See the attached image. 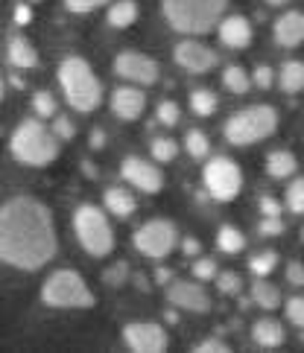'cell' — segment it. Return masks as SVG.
<instances>
[{"label":"cell","mask_w":304,"mask_h":353,"mask_svg":"<svg viewBox=\"0 0 304 353\" xmlns=\"http://www.w3.org/2000/svg\"><path fill=\"white\" fill-rule=\"evenodd\" d=\"M59 236L53 210L32 196H15L0 205V263L21 272H38L56 257Z\"/></svg>","instance_id":"1"},{"label":"cell","mask_w":304,"mask_h":353,"mask_svg":"<svg viewBox=\"0 0 304 353\" xmlns=\"http://www.w3.org/2000/svg\"><path fill=\"white\" fill-rule=\"evenodd\" d=\"M155 117L164 129H170V125H175L182 120V108H179V103H173V99H161L158 108H155Z\"/></svg>","instance_id":"32"},{"label":"cell","mask_w":304,"mask_h":353,"mask_svg":"<svg viewBox=\"0 0 304 353\" xmlns=\"http://www.w3.org/2000/svg\"><path fill=\"white\" fill-rule=\"evenodd\" d=\"M251 339H255L258 347H266V350H275L287 342V330L281 327V321L275 319H260L251 324Z\"/></svg>","instance_id":"19"},{"label":"cell","mask_w":304,"mask_h":353,"mask_svg":"<svg viewBox=\"0 0 304 353\" xmlns=\"http://www.w3.org/2000/svg\"><path fill=\"white\" fill-rule=\"evenodd\" d=\"M275 82L278 88H281L284 94L289 97H296L304 91V61H296V59H289L281 65V70L275 73Z\"/></svg>","instance_id":"21"},{"label":"cell","mask_w":304,"mask_h":353,"mask_svg":"<svg viewBox=\"0 0 304 353\" xmlns=\"http://www.w3.org/2000/svg\"><path fill=\"white\" fill-rule=\"evenodd\" d=\"M287 281L293 283V286H304V266H301L298 260L287 263Z\"/></svg>","instance_id":"44"},{"label":"cell","mask_w":304,"mask_h":353,"mask_svg":"<svg viewBox=\"0 0 304 353\" xmlns=\"http://www.w3.org/2000/svg\"><path fill=\"white\" fill-rule=\"evenodd\" d=\"M15 21L18 23H27L30 21V6H15Z\"/></svg>","instance_id":"47"},{"label":"cell","mask_w":304,"mask_h":353,"mask_svg":"<svg viewBox=\"0 0 304 353\" xmlns=\"http://www.w3.org/2000/svg\"><path fill=\"white\" fill-rule=\"evenodd\" d=\"M217 248L222 251V254H240V251L246 248L243 231L234 228V225H222V228L217 231Z\"/></svg>","instance_id":"26"},{"label":"cell","mask_w":304,"mask_h":353,"mask_svg":"<svg viewBox=\"0 0 304 353\" xmlns=\"http://www.w3.org/2000/svg\"><path fill=\"white\" fill-rule=\"evenodd\" d=\"M296 170H298V161L289 149H275V152L266 155V175L275 181H284L289 175H296Z\"/></svg>","instance_id":"22"},{"label":"cell","mask_w":304,"mask_h":353,"mask_svg":"<svg viewBox=\"0 0 304 353\" xmlns=\"http://www.w3.org/2000/svg\"><path fill=\"white\" fill-rule=\"evenodd\" d=\"M103 205H106V210L111 213V216L126 219L137 210V199L126 190V187H108V190L103 193Z\"/></svg>","instance_id":"20"},{"label":"cell","mask_w":304,"mask_h":353,"mask_svg":"<svg viewBox=\"0 0 304 353\" xmlns=\"http://www.w3.org/2000/svg\"><path fill=\"white\" fill-rule=\"evenodd\" d=\"M213 281H217V289L222 295H240V289H243V281H240V274L237 272H217V277H213Z\"/></svg>","instance_id":"33"},{"label":"cell","mask_w":304,"mask_h":353,"mask_svg":"<svg viewBox=\"0 0 304 353\" xmlns=\"http://www.w3.org/2000/svg\"><path fill=\"white\" fill-rule=\"evenodd\" d=\"M106 283L108 286H123L126 283V277H129V263H117V266H111V269H106Z\"/></svg>","instance_id":"40"},{"label":"cell","mask_w":304,"mask_h":353,"mask_svg":"<svg viewBox=\"0 0 304 353\" xmlns=\"http://www.w3.org/2000/svg\"><path fill=\"white\" fill-rule=\"evenodd\" d=\"M6 59L15 70H32L38 65V50L32 47L30 39H23V35H12L6 44Z\"/></svg>","instance_id":"18"},{"label":"cell","mask_w":304,"mask_h":353,"mask_svg":"<svg viewBox=\"0 0 304 353\" xmlns=\"http://www.w3.org/2000/svg\"><path fill=\"white\" fill-rule=\"evenodd\" d=\"M217 108H220V99L213 91H208V88H196V91L190 94V111H193L196 117H211Z\"/></svg>","instance_id":"27"},{"label":"cell","mask_w":304,"mask_h":353,"mask_svg":"<svg viewBox=\"0 0 304 353\" xmlns=\"http://www.w3.org/2000/svg\"><path fill=\"white\" fill-rule=\"evenodd\" d=\"M173 61H175V65H179L182 70L202 77V73H208V70H213V68L220 65V56L213 53L208 44L193 41V39H184V41L175 44V50H173Z\"/></svg>","instance_id":"12"},{"label":"cell","mask_w":304,"mask_h":353,"mask_svg":"<svg viewBox=\"0 0 304 353\" xmlns=\"http://www.w3.org/2000/svg\"><path fill=\"white\" fill-rule=\"evenodd\" d=\"M202 184L211 199L217 201H231L243 190V170L237 167L231 158L225 155H213L211 161H205V170H202Z\"/></svg>","instance_id":"8"},{"label":"cell","mask_w":304,"mask_h":353,"mask_svg":"<svg viewBox=\"0 0 304 353\" xmlns=\"http://www.w3.org/2000/svg\"><path fill=\"white\" fill-rule=\"evenodd\" d=\"M228 0H161V15L167 27L182 35H202L220 27Z\"/></svg>","instance_id":"3"},{"label":"cell","mask_w":304,"mask_h":353,"mask_svg":"<svg viewBox=\"0 0 304 353\" xmlns=\"http://www.w3.org/2000/svg\"><path fill=\"white\" fill-rule=\"evenodd\" d=\"M266 3H269V6H287L289 0H266Z\"/></svg>","instance_id":"49"},{"label":"cell","mask_w":304,"mask_h":353,"mask_svg":"<svg viewBox=\"0 0 304 353\" xmlns=\"http://www.w3.org/2000/svg\"><path fill=\"white\" fill-rule=\"evenodd\" d=\"M9 152L23 167H47L59 158V137L41 120H21L9 137Z\"/></svg>","instance_id":"4"},{"label":"cell","mask_w":304,"mask_h":353,"mask_svg":"<svg viewBox=\"0 0 304 353\" xmlns=\"http://www.w3.org/2000/svg\"><path fill=\"white\" fill-rule=\"evenodd\" d=\"M32 108H35L38 117H56V99H53V94L38 91L32 97Z\"/></svg>","instance_id":"35"},{"label":"cell","mask_w":304,"mask_h":353,"mask_svg":"<svg viewBox=\"0 0 304 353\" xmlns=\"http://www.w3.org/2000/svg\"><path fill=\"white\" fill-rule=\"evenodd\" d=\"M199 239H193V236H187V239H182V251H184V254L187 257H196L199 254Z\"/></svg>","instance_id":"45"},{"label":"cell","mask_w":304,"mask_h":353,"mask_svg":"<svg viewBox=\"0 0 304 353\" xmlns=\"http://www.w3.org/2000/svg\"><path fill=\"white\" fill-rule=\"evenodd\" d=\"M149 152H152V161L155 163H173L179 158V143H175L173 137H155L149 146Z\"/></svg>","instance_id":"29"},{"label":"cell","mask_w":304,"mask_h":353,"mask_svg":"<svg viewBox=\"0 0 304 353\" xmlns=\"http://www.w3.org/2000/svg\"><path fill=\"white\" fill-rule=\"evenodd\" d=\"M251 304H258L260 310H278L281 307V292L269 281H255V286H251Z\"/></svg>","instance_id":"25"},{"label":"cell","mask_w":304,"mask_h":353,"mask_svg":"<svg viewBox=\"0 0 304 353\" xmlns=\"http://www.w3.org/2000/svg\"><path fill=\"white\" fill-rule=\"evenodd\" d=\"M30 3H41V0H30Z\"/></svg>","instance_id":"51"},{"label":"cell","mask_w":304,"mask_h":353,"mask_svg":"<svg viewBox=\"0 0 304 353\" xmlns=\"http://www.w3.org/2000/svg\"><path fill=\"white\" fill-rule=\"evenodd\" d=\"M106 18H108V23H111L114 30L132 27V23L137 21V3H135V0H117V3L108 6Z\"/></svg>","instance_id":"23"},{"label":"cell","mask_w":304,"mask_h":353,"mask_svg":"<svg viewBox=\"0 0 304 353\" xmlns=\"http://www.w3.org/2000/svg\"><path fill=\"white\" fill-rule=\"evenodd\" d=\"M59 88L65 103L79 111V114H91L103 105V82L97 79V73L82 56H65L59 65Z\"/></svg>","instance_id":"2"},{"label":"cell","mask_w":304,"mask_h":353,"mask_svg":"<svg viewBox=\"0 0 304 353\" xmlns=\"http://www.w3.org/2000/svg\"><path fill=\"white\" fill-rule=\"evenodd\" d=\"M284 315H287L289 324H296V327H301V330H304V295L289 298L284 304Z\"/></svg>","instance_id":"34"},{"label":"cell","mask_w":304,"mask_h":353,"mask_svg":"<svg viewBox=\"0 0 304 353\" xmlns=\"http://www.w3.org/2000/svg\"><path fill=\"white\" fill-rule=\"evenodd\" d=\"M6 97V82H3V77H0V99Z\"/></svg>","instance_id":"50"},{"label":"cell","mask_w":304,"mask_h":353,"mask_svg":"<svg viewBox=\"0 0 304 353\" xmlns=\"http://www.w3.org/2000/svg\"><path fill=\"white\" fill-rule=\"evenodd\" d=\"M132 245L137 254H144L149 260H164L179 245V231H175V225L170 219H149L132 234Z\"/></svg>","instance_id":"9"},{"label":"cell","mask_w":304,"mask_h":353,"mask_svg":"<svg viewBox=\"0 0 304 353\" xmlns=\"http://www.w3.org/2000/svg\"><path fill=\"white\" fill-rule=\"evenodd\" d=\"M258 231L263 236H281L287 231V225L281 222V216H263V222H258Z\"/></svg>","instance_id":"39"},{"label":"cell","mask_w":304,"mask_h":353,"mask_svg":"<svg viewBox=\"0 0 304 353\" xmlns=\"http://www.w3.org/2000/svg\"><path fill=\"white\" fill-rule=\"evenodd\" d=\"M155 281H158V283H170V272H167V269H158V272H155Z\"/></svg>","instance_id":"48"},{"label":"cell","mask_w":304,"mask_h":353,"mask_svg":"<svg viewBox=\"0 0 304 353\" xmlns=\"http://www.w3.org/2000/svg\"><path fill=\"white\" fill-rule=\"evenodd\" d=\"M260 213L263 216H281V201H278L275 196H260Z\"/></svg>","instance_id":"43"},{"label":"cell","mask_w":304,"mask_h":353,"mask_svg":"<svg viewBox=\"0 0 304 353\" xmlns=\"http://www.w3.org/2000/svg\"><path fill=\"white\" fill-rule=\"evenodd\" d=\"M275 266H278V254H275V251H260V254H255L249 260V272L255 277H266Z\"/></svg>","instance_id":"31"},{"label":"cell","mask_w":304,"mask_h":353,"mask_svg":"<svg viewBox=\"0 0 304 353\" xmlns=\"http://www.w3.org/2000/svg\"><path fill=\"white\" fill-rule=\"evenodd\" d=\"M217 35H220V44L228 50H246L251 44V39H255L251 23L243 15H225L217 27Z\"/></svg>","instance_id":"17"},{"label":"cell","mask_w":304,"mask_h":353,"mask_svg":"<svg viewBox=\"0 0 304 353\" xmlns=\"http://www.w3.org/2000/svg\"><path fill=\"white\" fill-rule=\"evenodd\" d=\"M111 70L117 73L120 79L126 82H135V85H155L158 77H161V68H158V61L146 56V53H137V50H123V53L114 56L111 61Z\"/></svg>","instance_id":"10"},{"label":"cell","mask_w":304,"mask_h":353,"mask_svg":"<svg viewBox=\"0 0 304 353\" xmlns=\"http://www.w3.org/2000/svg\"><path fill=\"white\" fill-rule=\"evenodd\" d=\"M222 88L228 94H249L251 91V73H246V68L240 65H228L222 70Z\"/></svg>","instance_id":"24"},{"label":"cell","mask_w":304,"mask_h":353,"mask_svg":"<svg viewBox=\"0 0 304 353\" xmlns=\"http://www.w3.org/2000/svg\"><path fill=\"white\" fill-rule=\"evenodd\" d=\"M272 39L278 47L296 50L304 44V12H284L272 23Z\"/></svg>","instance_id":"16"},{"label":"cell","mask_w":304,"mask_h":353,"mask_svg":"<svg viewBox=\"0 0 304 353\" xmlns=\"http://www.w3.org/2000/svg\"><path fill=\"white\" fill-rule=\"evenodd\" d=\"M193 277L196 281H213V277H217V263L211 257H199L193 263Z\"/></svg>","instance_id":"37"},{"label":"cell","mask_w":304,"mask_h":353,"mask_svg":"<svg viewBox=\"0 0 304 353\" xmlns=\"http://www.w3.org/2000/svg\"><path fill=\"white\" fill-rule=\"evenodd\" d=\"M120 175H123L126 184H132L135 190H141V193H158L161 187H164L161 170H158L152 161H144V158H137V155L123 158Z\"/></svg>","instance_id":"13"},{"label":"cell","mask_w":304,"mask_h":353,"mask_svg":"<svg viewBox=\"0 0 304 353\" xmlns=\"http://www.w3.org/2000/svg\"><path fill=\"white\" fill-rule=\"evenodd\" d=\"M193 350L196 353H228L231 347H228L225 342H220V339H205V342H199Z\"/></svg>","instance_id":"42"},{"label":"cell","mask_w":304,"mask_h":353,"mask_svg":"<svg viewBox=\"0 0 304 353\" xmlns=\"http://www.w3.org/2000/svg\"><path fill=\"white\" fill-rule=\"evenodd\" d=\"M111 0H65L68 12H73V15H88V12H94L99 6H108Z\"/></svg>","instance_id":"36"},{"label":"cell","mask_w":304,"mask_h":353,"mask_svg":"<svg viewBox=\"0 0 304 353\" xmlns=\"http://www.w3.org/2000/svg\"><path fill=\"white\" fill-rule=\"evenodd\" d=\"M103 143H106L103 129H94V132H91V149H103Z\"/></svg>","instance_id":"46"},{"label":"cell","mask_w":304,"mask_h":353,"mask_svg":"<svg viewBox=\"0 0 304 353\" xmlns=\"http://www.w3.org/2000/svg\"><path fill=\"white\" fill-rule=\"evenodd\" d=\"M167 301L175 310H184V312H208L211 310V295L193 281H173L167 286Z\"/></svg>","instance_id":"14"},{"label":"cell","mask_w":304,"mask_h":353,"mask_svg":"<svg viewBox=\"0 0 304 353\" xmlns=\"http://www.w3.org/2000/svg\"><path fill=\"white\" fill-rule=\"evenodd\" d=\"M184 149H187V155H190V158L205 161V158L211 155V141H208V134H205V132H199V129L187 132V134H184Z\"/></svg>","instance_id":"28"},{"label":"cell","mask_w":304,"mask_h":353,"mask_svg":"<svg viewBox=\"0 0 304 353\" xmlns=\"http://www.w3.org/2000/svg\"><path fill=\"white\" fill-rule=\"evenodd\" d=\"M41 301L53 310H91L97 298L85 277L73 269H59L41 283Z\"/></svg>","instance_id":"5"},{"label":"cell","mask_w":304,"mask_h":353,"mask_svg":"<svg viewBox=\"0 0 304 353\" xmlns=\"http://www.w3.org/2000/svg\"><path fill=\"white\" fill-rule=\"evenodd\" d=\"M53 132H56L59 141H73V137H76V125L70 123V117H56L53 120Z\"/></svg>","instance_id":"41"},{"label":"cell","mask_w":304,"mask_h":353,"mask_svg":"<svg viewBox=\"0 0 304 353\" xmlns=\"http://www.w3.org/2000/svg\"><path fill=\"white\" fill-rule=\"evenodd\" d=\"M284 205L289 213H298V216H304V175L301 179H293L284 193Z\"/></svg>","instance_id":"30"},{"label":"cell","mask_w":304,"mask_h":353,"mask_svg":"<svg viewBox=\"0 0 304 353\" xmlns=\"http://www.w3.org/2000/svg\"><path fill=\"white\" fill-rule=\"evenodd\" d=\"M251 85H258L260 91H269V88L275 85V70L269 65L255 68V73H251Z\"/></svg>","instance_id":"38"},{"label":"cell","mask_w":304,"mask_h":353,"mask_svg":"<svg viewBox=\"0 0 304 353\" xmlns=\"http://www.w3.org/2000/svg\"><path fill=\"white\" fill-rule=\"evenodd\" d=\"M278 129V111L272 105H251L231 114L222 125V134L231 146H251L272 137Z\"/></svg>","instance_id":"6"},{"label":"cell","mask_w":304,"mask_h":353,"mask_svg":"<svg viewBox=\"0 0 304 353\" xmlns=\"http://www.w3.org/2000/svg\"><path fill=\"white\" fill-rule=\"evenodd\" d=\"M144 111H146V97H144L141 88H135V85L114 88V94H111V114L117 120L132 123L137 117H144Z\"/></svg>","instance_id":"15"},{"label":"cell","mask_w":304,"mask_h":353,"mask_svg":"<svg viewBox=\"0 0 304 353\" xmlns=\"http://www.w3.org/2000/svg\"><path fill=\"white\" fill-rule=\"evenodd\" d=\"M123 342L132 353H164L167 350V330L155 321H132L123 327Z\"/></svg>","instance_id":"11"},{"label":"cell","mask_w":304,"mask_h":353,"mask_svg":"<svg viewBox=\"0 0 304 353\" xmlns=\"http://www.w3.org/2000/svg\"><path fill=\"white\" fill-rule=\"evenodd\" d=\"M73 231L79 245L85 248L88 257H108L114 251V231H111V222L103 210L97 205H79L73 213Z\"/></svg>","instance_id":"7"}]
</instances>
